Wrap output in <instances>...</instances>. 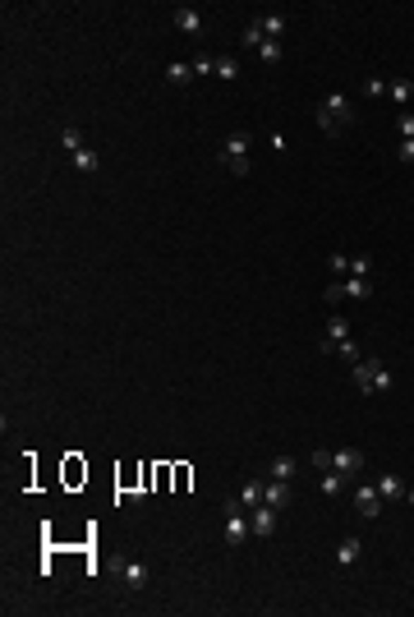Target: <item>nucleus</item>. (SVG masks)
Instances as JSON below:
<instances>
[{"mask_svg": "<svg viewBox=\"0 0 414 617\" xmlns=\"http://www.w3.org/2000/svg\"><path fill=\"white\" fill-rule=\"evenodd\" d=\"M318 125H322V134H327V138H341V134H346V125H355V106H350V97H341V92L322 97Z\"/></svg>", "mask_w": 414, "mask_h": 617, "instance_id": "obj_1", "label": "nucleus"}, {"mask_svg": "<svg viewBox=\"0 0 414 617\" xmlns=\"http://www.w3.org/2000/svg\"><path fill=\"white\" fill-rule=\"evenodd\" d=\"M249 147H253V138L244 134V129H235L221 143V166L231 171V176H249Z\"/></svg>", "mask_w": 414, "mask_h": 617, "instance_id": "obj_2", "label": "nucleus"}, {"mask_svg": "<svg viewBox=\"0 0 414 617\" xmlns=\"http://www.w3.org/2000/svg\"><path fill=\"white\" fill-rule=\"evenodd\" d=\"M373 295V276H346V281L327 286V304H341V300H368Z\"/></svg>", "mask_w": 414, "mask_h": 617, "instance_id": "obj_3", "label": "nucleus"}, {"mask_svg": "<svg viewBox=\"0 0 414 617\" xmlns=\"http://www.w3.org/2000/svg\"><path fill=\"white\" fill-rule=\"evenodd\" d=\"M355 511L364 520H373L377 511H382V493H377V484H359V489H355Z\"/></svg>", "mask_w": 414, "mask_h": 617, "instance_id": "obj_4", "label": "nucleus"}, {"mask_svg": "<svg viewBox=\"0 0 414 617\" xmlns=\"http://www.w3.org/2000/svg\"><path fill=\"white\" fill-rule=\"evenodd\" d=\"M368 460H364V451H355V447H346V451H331V470H341L346 479H355L359 470H364Z\"/></svg>", "mask_w": 414, "mask_h": 617, "instance_id": "obj_5", "label": "nucleus"}, {"mask_svg": "<svg viewBox=\"0 0 414 617\" xmlns=\"http://www.w3.org/2000/svg\"><path fill=\"white\" fill-rule=\"evenodd\" d=\"M249 525H253V534H258V539H272V534H276V507L258 502V507H253V516H249Z\"/></svg>", "mask_w": 414, "mask_h": 617, "instance_id": "obj_6", "label": "nucleus"}, {"mask_svg": "<svg viewBox=\"0 0 414 617\" xmlns=\"http://www.w3.org/2000/svg\"><path fill=\"white\" fill-rule=\"evenodd\" d=\"M249 534H253V525H249V520H244L240 511H226V544H231V549H240V544H244Z\"/></svg>", "mask_w": 414, "mask_h": 617, "instance_id": "obj_7", "label": "nucleus"}, {"mask_svg": "<svg viewBox=\"0 0 414 617\" xmlns=\"http://www.w3.org/2000/svg\"><path fill=\"white\" fill-rule=\"evenodd\" d=\"M346 336H350V323L341 314H331L327 318V332H322V355H331V350H336V341H346Z\"/></svg>", "mask_w": 414, "mask_h": 617, "instance_id": "obj_8", "label": "nucleus"}, {"mask_svg": "<svg viewBox=\"0 0 414 617\" xmlns=\"http://www.w3.org/2000/svg\"><path fill=\"white\" fill-rule=\"evenodd\" d=\"M290 498H295V493H290V484H286V479H272V484H267V493H262V502H267V507H276V511H286V507H290Z\"/></svg>", "mask_w": 414, "mask_h": 617, "instance_id": "obj_9", "label": "nucleus"}, {"mask_svg": "<svg viewBox=\"0 0 414 617\" xmlns=\"http://www.w3.org/2000/svg\"><path fill=\"white\" fill-rule=\"evenodd\" d=\"M405 489H410V484H405L401 475H382V479H377V493H382V502H405Z\"/></svg>", "mask_w": 414, "mask_h": 617, "instance_id": "obj_10", "label": "nucleus"}, {"mask_svg": "<svg viewBox=\"0 0 414 617\" xmlns=\"http://www.w3.org/2000/svg\"><path fill=\"white\" fill-rule=\"evenodd\" d=\"M175 28H180V32H193V37H198V32H202V14H198V10H189V5H180V10H175Z\"/></svg>", "mask_w": 414, "mask_h": 617, "instance_id": "obj_11", "label": "nucleus"}, {"mask_svg": "<svg viewBox=\"0 0 414 617\" xmlns=\"http://www.w3.org/2000/svg\"><path fill=\"white\" fill-rule=\"evenodd\" d=\"M198 74H193V65H184V60H171L166 65V83H175V88H184V83H193Z\"/></svg>", "mask_w": 414, "mask_h": 617, "instance_id": "obj_12", "label": "nucleus"}, {"mask_svg": "<svg viewBox=\"0 0 414 617\" xmlns=\"http://www.w3.org/2000/svg\"><path fill=\"white\" fill-rule=\"evenodd\" d=\"M386 97H391L396 106H405V111H410V102H414V83H410V79H396V83H386Z\"/></svg>", "mask_w": 414, "mask_h": 617, "instance_id": "obj_13", "label": "nucleus"}, {"mask_svg": "<svg viewBox=\"0 0 414 617\" xmlns=\"http://www.w3.org/2000/svg\"><path fill=\"white\" fill-rule=\"evenodd\" d=\"M382 369V360H359L355 364V382H359V392L368 396V387H373V373Z\"/></svg>", "mask_w": 414, "mask_h": 617, "instance_id": "obj_14", "label": "nucleus"}, {"mask_svg": "<svg viewBox=\"0 0 414 617\" xmlns=\"http://www.w3.org/2000/svg\"><path fill=\"white\" fill-rule=\"evenodd\" d=\"M262 493H267V484H262V479H244V489H240V507H258V502H262Z\"/></svg>", "mask_w": 414, "mask_h": 617, "instance_id": "obj_15", "label": "nucleus"}, {"mask_svg": "<svg viewBox=\"0 0 414 617\" xmlns=\"http://www.w3.org/2000/svg\"><path fill=\"white\" fill-rule=\"evenodd\" d=\"M120 571H125V585H129V589H143V585H147V567H143L138 558H129Z\"/></svg>", "mask_w": 414, "mask_h": 617, "instance_id": "obj_16", "label": "nucleus"}, {"mask_svg": "<svg viewBox=\"0 0 414 617\" xmlns=\"http://www.w3.org/2000/svg\"><path fill=\"white\" fill-rule=\"evenodd\" d=\"M69 161H74V171H83V176H92V171L102 166V157H97V147H78V152H74Z\"/></svg>", "mask_w": 414, "mask_h": 617, "instance_id": "obj_17", "label": "nucleus"}, {"mask_svg": "<svg viewBox=\"0 0 414 617\" xmlns=\"http://www.w3.org/2000/svg\"><path fill=\"white\" fill-rule=\"evenodd\" d=\"M359 553H364V544H359L355 534H350V539H341V544H336V562H341V567H350V562H359Z\"/></svg>", "mask_w": 414, "mask_h": 617, "instance_id": "obj_18", "label": "nucleus"}, {"mask_svg": "<svg viewBox=\"0 0 414 617\" xmlns=\"http://www.w3.org/2000/svg\"><path fill=\"white\" fill-rule=\"evenodd\" d=\"M240 42H244V47H249V51H258L262 42H267V32H262V19H258V14H253V19L244 23V37H240Z\"/></svg>", "mask_w": 414, "mask_h": 617, "instance_id": "obj_19", "label": "nucleus"}, {"mask_svg": "<svg viewBox=\"0 0 414 617\" xmlns=\"http://www.w3.org/2000/svg\"><path fill=\"white\" fill-rule=\"evenodd\" d=\"M295 475H299V460L295 456H276V460H272V479H295Z\"/></svg>", "mask_w": 414, "mask_h": 617, "instance_id": "obj_20", "label": "nucleus"}, {"mask_svg": "<svg viewBox=\"0 0 414 617\" xmlns=\"http://www.w3.org/2000/svg\"><path fill=\"white\" fill-rule=\"evenodd\" d=\"M318 489H322V493H327V498H331V493H341V489H346V475H341V470H322Z\"/></svg>", "mask_w": 414, "mask_h": 617, "instance_id": "obj_21", "label": "nucleus"}, {"mask_svg": "<svg viewBox=\"0 0 414 617\" xmlns=\"http://www.w3.org/2000/svg\"><path fill=\"white\" fill-rule=\"evenodd\" d=\"M262 19V32H267L272 42H281V32H286V19H281V14H258Z\"/></svg>", "mask_w": 414, "mask_h": 617, "instance_id": "obj_22", "label": "nucleus"}, {"mask_svg": "<svg viewBox=\"0 0 414 617\" xmlns=\"http://www.w3.org/2000/svg\"><path fill=\"white\" fill-rule=\"evenodd\" d=\"M281 56H286V47H281V42H272V37L258 47V60H262V65H276Z\"/></svg>", "mask_w": 414, "mask_h": 617, "instance_id": "obj_23", "label": "nucleus"}, {"mask_svg": "<svg viewBox=\"0 0 414 617\" xmlns=\"http://www.w3.org/2000/svg\"><path fill=\"white\" fill-rule=\"evenodd\" d=\"M60 143H65V147H69V157H74L78 147H87V143H83V134H78V129H74V125H65V129H60Z\"/></svg>", "mask_w": 414, "mask_h": 617, "instance_id": "obj_24", "label": "nucleus"}, {"mask_svg": "<svg viewBox=\"0 0 414 617\" xmlns=\"http://www.w3.org/2000/svg\"><path fill=\"white\" fill-rule=\"evenodd\" d=\"M217 74H221V79H240V60L221 56V60H217Z\"/></svg>", "mask_w": 414, "mask_h": 617, "instance_id": "obj_25", "label": "nucleus"}, {"mask_svg": "<svg viewBox=\"0 0 414 617\" xmlns=\"http://www.w3.org/2000/svg\"><path fill=\"white\" fill-rule=\"evenodd\" d=\"M331 355H341V360H350V364H359V346H355V341H350V336H346V341H336V350H331Z\"/></svg>", "mask_w": 414, "mask_h": 617, "instance_id": "obj_26", "label": "nucleus"}, {"mask_svg": "<svg viewBox=\"0 0 414 617\" xmlns=\"http://www.w3.org/2000/svg\"><path fill=\"white\" fill-rule=\"evenodd\" d=\"M350 276H373V258H350Z\"/></svg>", "mask_w": 414, "mask_h": 617, "instance_id": "obj_27", "label": "nucleus"}, {"mask_svg": "<svg viewBox=\"0 0 414 617\" xmlns=\"http://www.w3.org/2000/svg\"><path fill=\"white\" fill-rule=\"evenodd\" d=\"M396 129H401V138H414V111H401V120H396Z\"/></svg>", "mask_w": 414, "mask_h": 617, "instance_id": "obj_28", "label": "nucleus"}, {"mask_svg": "<svg viewBox=\"0 0 414 617\" xmlns=\"http://www.w3.org/2000/svg\"><path fill=\"white\" fill-rule=\"evenodd\" d=\"M193 74H198V79H202V74H217V60L212 56H198V60H193Z\"/></svg>", "mask_w": 414, "mask_h": 617, "instance_id": "obj_29", "label": "nucleus"}, {"mask_svg": "<svg viewBox=\"0 0 414 617\" xmlns=\"http://www.w3.org/2000/svg\"><path fill=\"white\" fill-rule=\"evenodd\" d=\"M396 157H401L405 166H414V138H401V147H396Z\"/></svg>", "mask_w": 414, "mask_h": 617, "instance_id": "obj_30", "label": "nucleus"}, {"mask_svg": "<svg viewBox=\"0 0 414 617\" xmlns=\"http://www.w3.org/2000/svg\"><path fill=\"white\" fill-rule=\"evenodd\" d=\"M364 97H386V83L382 79H364Z\"/></svg>", "mask_w": 414, "mask_h": 617, "instance_id": "obj_31", "label": "nucleus"}, {"mask_svg": "<svg viewBox=\"0 0 414 617\" xmlns=\"http://www.w3.org/2000/svg\"><path fill=\"white\" fill-rule=\"evenodd\" d=\"M327 263H331V272H341V276H350V254H331V258H327Z\"/></svg>", "mask_w": 414, "mask_h": 617, "instance_id": "obj_32", "label": "nucleus"}, {"mask_svg": "<svg viewBox=\"0 0 414 617\" xmlns=\"http://www.w3.org/2000/svg\"><path fill=\"white\" fill-rule=\"evenodd\" d=\"M308 465H313V470H331V451H313Z\"/></svg>", "mask_w": 414, "mask_h": 617, "instance_id": "obj_33", "label": "nucleus"}, {"mask_svg": "<svg viewBox=\"0 0 414 617\" xmlns=\"http://www.w3.org/2000/svg\"><path fill=\"white\" fill-rule=\"evenodd\" d=\"M405 502H410V507H414V489H405Z\"/></svg>", "mask_w": 414, "mask_h": 617, "instance_id": "obj_34", "label": "nucleus"}]
</instances>
